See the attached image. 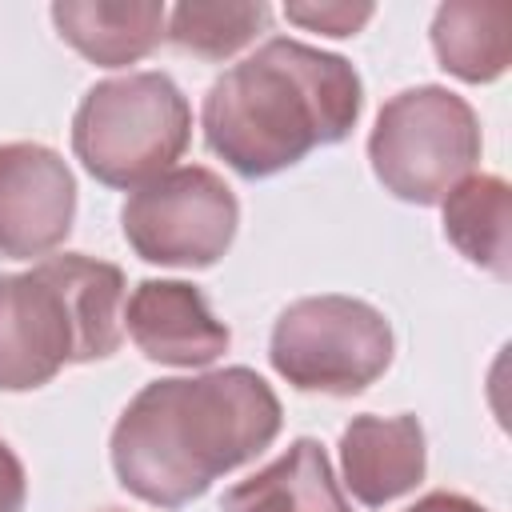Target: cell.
<instances>
[{
    "label": "cell",
    "instance_id": "7",
    "mask_svg": "<svg viewBox=\"0 0 512 512\" xmlns=\"http://www.w3.org/2000/svg\"><path fill=\"white\" fill-rule=\"evenodd\" d=\"M240 224L232 188L204 164L168 168L128 192L120 228L132 252L148 264L208 268L216 264Z\"/></svg>",
    "mask_w": 512,
    "mask_h": 512
},
{
    "label": "cell",
    "instance_id": "5",
    "mask_svg": "<svg viewBox=\"0 0 512 512\" xmlns=\"http://www.w3.org/2000/svg\"><path fill=\"white\" fill-rule=\"evenodd\" d=\"M376 180L408 204H440L480 160V120L472 104L440 84L396 92L368 136Z\"/></svg>",
    "mask_w": 512,
    "mask_h": 512
},
{
    "label": "cell",
    "instance_id": "2",
    "mask_svg": "<svg viewBox=\"0 0 512 512\" xmlns=\"http://www.w3.org/2000/svg\"><path fill=\"white\" fill-rule=\"evenodd\" d=\"M364 92L356 68L312 44L272 36L212 80L200 124L208 148L248 180L300 164L352 132Z\"/></svg>",
    "mask_w": 512,
    "mask_h": 512
},
{
    "label": "cell",
    "instance_id": "9",
    "mask_svg": "<svg viewBox=\"0 0 512 512\" xmlns=\"http://www.w3.org/2000/svg\"><path fill=\"white\" fill-rule=\"evenodd\" d=\"M124 328L148 360L172 368L212 364L232 340L228 324L212 316L204 292L184 280H140L128 296Z\"/></svg>",
    "mask_w": 512,
    "mask_h": 512
},
{
    "label": "cell",
    "instance_id": "6",
    "mask_svg": "<svg viewBox=\"0 0 512 512\" xmlns=\"http://www.w3.org/2000/svg\"><path fill=\"white\" fill-rule=\"evenodd\" d=\"M268 356L300 392L356 396L392 364V328L364 300L304 296L276 316Z\"/></svg>",
    "mask_w": 512,
    "mask_h": 512
},
{
    "label": "cell",
    "instance_id": "13",
    "mask_svg": "<svg viewBox=\"0 0 512 512\" xmlns=\"http://www.w3.org/2000/svg\"><path fill=\"white\" fill-rule=\"evenodd\" d=\"M432 48L444 72L468 84H488L504 76L512 60V8L480 0L440 4L432 20Z\"/></svg>",
    "mask_w": 512,
    "mask_h": 512
},
{
    "label": "cell",
    "instance_id": "10",
    "mask_svg": "<svg viewBox=\"0 0 512 512\" xmlns=\"http://www.w3.org/2000/svg\"><path fill=\"white\" fill-rule=\"evenodd\" d=\"M340 468L364 508L412 492L424 480V428L416 416H356L340 432Z\"/></svg>",
    "mask_w": 512,
    "mask_h": 512
},
{
    "label": "cell",
    "instance_id": "17",
    "mask_svg": "<svg viewBox=\"0 0 512 512\" xmlns=\"http://www.w3.org/2000/svg\"><path fill=\"white\" fill-rule=\"evenodd\" d=\"M28 496V480H24V464L20 456L0 440V512H20Z\"/></svg>",
    "mask_w": 512,
    "mask_h": 512
},
{
    "label": "cell",
    "instance_id": "8",
    "mask_svg": "<svg viewBox=\"0 0 512 512\" xmlns=\"http://www.w3.org/2000/svg\"><path fill=\"white\" fill-rule=\"evenodd\" d=\"M76 216L68 164L32 140L0 144V256L32 260L64 244Z\"/></svg>",
    "mask_w": 512,
    "mask_h": 512
},
{
    "label": "cell",
    "instance_id": "12",
    "mask_svg": "<svg viewBox=\"0 0 512 512\" xmlns=\"http://www.w3.org/2000/svg\"><path fill=\"white\" fill-rule=\"evenodd\" d=\"M220 512H348L328 452L300 436L268 468L224 492Z\"/></svg>",
    "mask_w": 512,
    "mask_h": 512
},
{
    "label": "cell",
    "instance_id": "1",
    "mask_svg": "<svg viewBox=\"0 0 512 512\" xmlns=\"http://www.w3.org/2000/svg\"><path fill=\"white\" fill-rule=\"evenodd\" d=\"M280 432V400L252 368L144 384L112 428L116 480L144 504L184 508L256 460Z\"/></svg>",
    "mask_w": 512,
    "mask_h": 512
},
{
    "label": "cell",
    "instance_id": "15",
    "mask_svg": "<svg viewBox=\"0 0 512 512\" xmlns=\"http://www.w3.org/2000/svg\"><path fill=\"white\" fill-rule=\"evenodd\" d=\"M272 20L268 4H176L168 12L164 36L200 60H224L240 52L256 32H264Z\"/></svg>",
    "mask_w": 512,
    "mask_h": 512
},
{
    "label": "cell",
    "instance_id": "3",
    "mask_svg": "<svg viewBox=\"0 0 512 512\" xmlns=\"http://www.w3.org/2000/svg\"><path fill=\"white\" fill-rule=\"evenodd\" d=\"M124 272L64 252L0 276V392L48 384L64 364H92L120 348Z\"/></svg>",
    "mask_w": 512,
    "mask_h": 512
},
{
    "label": "cell",
    "instance_id": "18",
    "mask_svg": "<svg viewBox=\"0 0 512 512\" xmlns=\"http://www.w3.org/2000/svg\"><path fill=\"white\" fill-rule=\"evenodd\" d=\"M404 512H488V508H480L476 500H468L460 492H428V496H420Z\"/></svg>",
    "mask_w": 512,
    "mask_h": 512
},
{
    "label": "cell",
    "instance_id": "4",
    "mask_svg": "<svg viewBox=\"0 0 512 512\" xmlns=\"http://www.w3.org/2000/svg\"><path fill=\"white\" fill-rule=\"evenodd\" d=\"M192 108L172 76L128 72L84 92L72 116V152L108 188H140L180 160Z\"/></svg>",
    "mask_w": 512,
    "mask_h": 512
},
{
    "label": "cell",
    "instance_id": "11",
    "mask_svg": "<svg viewBox=\"0 0 512 512\" xmlns=\"http://www.w3.org/2000/svg\"><path fill=\"white\" fill-rule=\"evenodd\" d=\"M52 24L84 60L124 68L164 40L168 12L156 0H60L52 4Z\"/></svg>",
    "mask_w": 512,
    "mask_h": 512
},
{
    "label": "cell",
    "instance_id": "16",
    "mask_svg": "<svg viewBox=\"0 0 512 512\" xmlns=\"http://www.w3.org/2000/svg\"><path fill=\"white\" fill-rule=\"evenodd\" d=\"M372 4H344V0H312V4H288L284 16L292 24H304L312 32H324V36H356L368 20H372Z\"/></svg>",
    "mask_w": 512,
    "mask_h": 512
},
{
    "label": "cell",
    "instance_id": "14",
    "mask_svg": "<svg viewBox=\"0 0 512 512\" xmlns=\"http://www.w3.org/2000/svg\"><path fill=\"white\" fill-rule=\"evenodd\" d=\"M444 236L496 280L512 276V188L500 176H464L444 200Z\"/></svg>",
    "mask_w": 512,
    "mask_h": 512
}]
</instances>
